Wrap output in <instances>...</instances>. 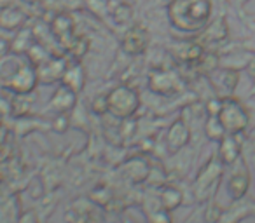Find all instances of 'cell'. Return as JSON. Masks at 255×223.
<instances>
[{
    "label": "cell",
    "mask_w": 255,
    "mask_h": 223,
    "mask_svg": "<svg viewBox=\"0 0 255 223\" xmlns=\"http://www.w3.org/2000/svg\"><path fill=\"white\" fill-rule=\"evenodd\" d=\"M166 12L173 28L187 33H199L210 21L212 0H170Z\"/></svg>",
    "instance_id": "obj_1"
},
{
    "label": "cell",
    "mask_w": 255,
    "mask_h": 223,
    "mask_svg": "<svg viewBox=\"0 0 255 223\" xmlns=\"http://www.w3.org/2000/svg\"><path fill=\"white\" fill-rule=\"evenodd\" d=\"M140 105L142 101H140L138 91L128 84L116 85L107 94V112L119 121H128V119L135 117Z\"/></svg>",
    "instance_id": "obj_2"
},
{
    "label": "cell",
    "mask_w": 255,
    "mask_h": 223,
    "mask_svg": "<svg viewBox=\"0 0 255 223\" xmlns=\"http://www.w3.org/2000/svg\"><path fill=\"white\" fill-rule=\"evenodd\" d=\"M219 119L227 135H238V133H241L248 126L247 110L234 98L222 99V108L219 112Z\"/></svg>",
    "instance_id": "obj_3"
},
{
    "label": "cell",
    "mask_w": 255,
    "mask_h": 223,
    "mask_svg": "<svg viewBox=\"0 0 255 223\" xmlns=\"http://www.w3.org/2000/svg\"><path fill=\"white\" fill-rule=\"evenodd\" d=\"M150 35L147 28L140 25H133L124 32L123 39H121V51L128 56H142L147 49H149Z\"/></svg>",
    "instance_id": "obj_4"
},
{
    "label": "cell",
    "mask_w": 255,
    "mask_h": 223,
    "mask_svg": "<svg viewBox=\"0 0 255 223\" xmlns=\"http://www.w3.org/2000/svg\"><path fill=\"white\" fill-rule=\"evenodd\" d=\"M180 77L173 70L159 68L152 70L149 75V89L159 96H171L180 91Z\"/></svg>",
    "instance_id": "obj_5"
},
{
    "label": "cell",
    "mask_w": 255,
    "mask_h": 223,
    "mask_svg": "<svg viewBox=\"0 0 255 223\" xmlns=\"http://www.w3.org/2000/svg\"><path fill=\"white\" fill-rule=\"evenodd\" d=\"M220 174H222V164L215 159H212L203 167L201 173L198 174V180H196V192H198L199 199H205V194H210L213 188H217Z\"/></svg>",
    "instance_id": "obj_6"
},
{
    "label": "cell",
    "mask_w": 255,
    "mask_h": 223,
    "mask_svg": "<svg viewBox=\"0 0 255 223\" xmlns=\"http://www.w3.org/2000/svg\"><path fill=\"white\" fill-rule=\"evenodd\" d=\"M75 103H77V92L72 91L68 85L60 84L56 87V91L53 92V96H51L47 106L51 110H54L56 114H68V112L74 110Z\"/></svg>",
    "instance_id": "obj_7"
},
{
    "label": "cell",
    "mask_w": 255,
    "mask_h": 223,
    "mask_svg": "<svg viewBox=\"0 0 255 223\" xmlns=\"http://www.w3.org/2000/svg\"><path fill=\"white\" fill-rule=\"evenodd\" d=\"M68 65L60 58H47L44 63L37 67V75H39V82L42 84H53L54 80H60L63 77L65 70Z\"/></svg>",
    "instance_id": "obj_8"
},
{
    "label": "cell",
    "mask_w": 255,
    "mask_h": 223,
    "mask_svg": "<svg viewBox=\"0 0 255 223\" xmlns=\"http://www.w3.org/2000/svg\"><path fill=\"white\" fill-rule=\"evenodd\" d=\"M191 140V129H189L187 122L184 119H177L173 124L170 126L166 133V143H168V149L171 152H178L182 150L185 145L189 143Z\"/></svg>",
    "instance_id": "obj_9"
},
{
    "label": "cell",
    "mask_w": 255,
    "mask_h": 223,
    "mask_svg": "<svg viewBox=\"0 0 255 223\" xmlns=\"http://www.w3.org/2000/svg\"><path fill=\"white\" fill-rule=\"evenodd\" d=\"M199 33H201L199 39L205 40V42H222V40H226L229 30H227L226 19L217 18V19H213V21H210Z\"/></svg>",
    "instance_id": "obj_10"
},
{
    "label": "cell",
    "mask_w": 255,
    "mask_h": 223,
    "mask_svg": "<svg viewBox=\"0 0 255 223\" xmlns=\"http://www.w3.org/2000/svg\"><path fill=\"white\" fill-rule=\"evenodd\" d=\"M109 18L116 25H128L133 18V7L124 0H109Z\"/></svg>",
    "instance_id": "obj_11"
},
{
    "label": "cell",
    "mask_w": 255,
    "mask_h": 223,
    "mask_svg": "<svg viewBox=\"0 0 255 223\" xmlns=\"http://www.w3.org/2000/svg\"><path fill=\"white\" fill-rule=\"evenodd\" d=\"M157 201H159L161 208L168 209V211H173V209H177L184 202V195H182L180 188H177L175 185H164L159 190Z\"/></svg>",
    "instance_id": "obj_12"
},
{
    "label": "cell",
    "mask_w": 255,
    "mask_h": 223,
    "mask_svg": "<svg viewBox=\"0 0 255 223\" xmlns=\"http://www.w3.org/2000/svg\"><path fill=\"white\" fill-rule=\"evenodd\" d=\"M240 142L234 138V135H226L220 140L219 157L222 164H233L240 157Z\"/></svg>",
    "instance_id": "obj_13"
},
{
    "label": "cell",
    "mask_w": 255,
    "mask_h": 223,
    "mask_svg": "<svg viewBox=\"0 0 255 223\" xmlns=\"http://www.w3.org/2000/svg\"><path fill=\"white\" fill-rule=\"evenodd\" d=\"M61 84L68 85L72 91L79 92L84 89L86 85V74L84 68L81 65H74V67H67L63 77H61Z\"/></svg>",
    "instance_id": "obj_14"
},
{
    "label": "cell",
    "mask_w": 255,
    "mask_h": 223,
    "mask_svg": "<svg viewBox=\"0 0 255 223\" xmlns=\"http://www.w3.org/2000/svg\"><path fill=\"white\" fill-rule=\"evenodd\" d=\"M203 54H205V51L199 42H184L175 51V56L184 63H198L203 58Z\"/></svg>",
    "instance_id": "obj_15"
},
{
    "label": "cell",
    "mask_w": 255,
    "mask_h": 223,
    "mask_svg": "<svg viewBox=\"0 0 255 223\" xmlns=\"http://www.w3.org/2000/svg\"><path fill=\"white\" fill-rule=\"evenodd\" d=\"M248 185H250V178L247 173H236L231 176L229 183H227V192H229L231 199L233 201H240L248 190Z\"/></svg>",
    "instance_id": "obj_16"
},
{
    "label": "cell",
    "mask_w": 255,
    "mask_h": 223,
    "mask_svg": "<svg viewBox=\"0 0 255 223\" xmlns=\"http://www.w3.org/2000/svg\"><path fill=\"white\" fill-rule=\"evenodd\" d=\"M205 133L210 140H213V142H220V140L227 135L222 122H220L219 115H210L208 121H206V126H205Z\"/></svg>",
    "instance_id": "obj_17"
},
{
    "label": "cell",
    "mask_w": 255,
    "mask_h": 223,
    "mask_svg": "<svg viewBox=\"0 0 255 223\" xmlns=\"http://www.w3.org/2000/svg\"><path fill=\"white\" fill-rule=\"evenodd\" d=\"M86 9L98 18L109 16V0H86Z\"/></svg>",
    "instance_id": "obj_18"
},
{
    "label": "cell",
    "mask_w": 255,
    "mask_h": 223,
    "mask_svg": "<svg viewBox=\"0 0 255 223\" xmlns=\"http://www.w3.org/2000/svg\"><path fill=\"white\" fill-rule=\"evenodd\" d=\"M147 223H173L171 211L164 208H157L147 213Z\"/></svg>",
    "instance_id": "obj_19"
},
{
    "label": "cell",
    "mask_w": 255,
    "mask_h": 223,
    "mask_svg": "<svg viewBox=\"0 0 255 223\" xmlns=\"http://www.w3.org/2000/svg\"><path fill=\"white\" fill-rule=\"evenodd\" d=\"M72 19H70V16H65V14H61V16H58L56 19H54V23H53V30H54V33H56L58 37H61V35H68V33L72 32Z\"/></svg>",
    "instance_id": "obj_20"
},
{
    "label": "cell",
    "mask_w": 255,
    "mask_h": 223,
    "mask_svg": "<svg viewBox=\"0 0 255 223\" xmlns=\"http://www.w3.org/2000/svg\"><path fill=\"white\" fill-rule=\"evenodd\" d=\"M238 78H240L238 70H234V68H227V70L222 74V85L227 89V91H233L238 84Z\"/></svg>",
    "instance_id": "obj_21"
},
{
    "label": "cell",
    "mask_w": 255,
    "mask_h": 223,
    "mask_svg": "<svg viewBox=\"0 0 255 223\" xmlns=\"http://www.w3.org/2000/svg\"><path fill=\"white\" fill-rule=\"evenodd\" d=\"M93 110L98 114H105L107 112V94L105 96H96L93 101Z\"/></svg>",
    "instance_id": "obj_22"
},
{
    "label": "cell",
    "mask_w": 255,
    "mask_h": 223,
    "mask_svg": "<svg viewBox=\"0 0 255 223\" xmlns=\"http://www.w3.org/2000/svg\"><path fill=\"white\" fill-rule=\"evenodd\" d=\"M220 108H222V99H219V98L210 99L208 105H206V110H208V115H219Z\"/></svg>",
    "instance_id": "obj_23"
},
{
    "label": "cell",
    "mask_w": 255,
    "mask_h": 223,
    "mask_svg": "<svg viewBox=\"0 0 255 223\" xmlns=\"http://www.w3.org/2000/svg\"><path fill=\"white\" fill-rule=\"evenodd\" d=\"M240 2H243V4H245V2H248V0H240Z\"/></svg>",
    "instance_id": "obj_24"
}]
</instances>
